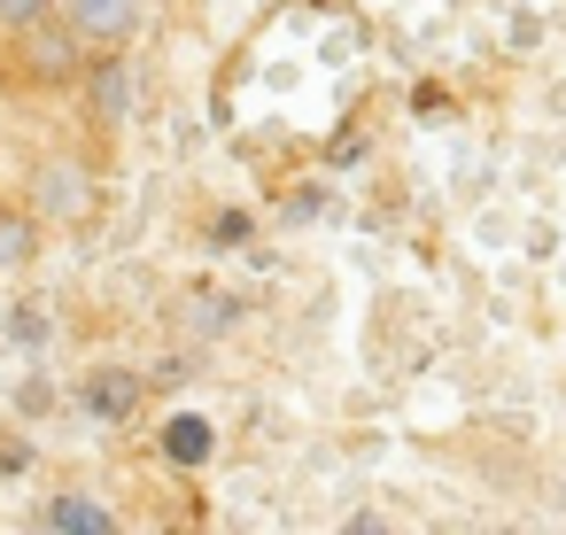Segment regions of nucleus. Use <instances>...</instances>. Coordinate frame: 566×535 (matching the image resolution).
<instances>
[{
  "label": "nucleus",
  "instance_id": "nucleus-1",
  "mask_svg": "<svg viewBox=\"0 0 566 535\" xmlns=\"http://www.w3.org/2000/svg\"><path fill=\"white\" fill-rule=\"evenodd\" d=\"M24 195H32L40 225H86V218H94V171H86L78 156H48V164H32Z\"/></svg>",
  "mask_w": 566,
  "mask_h": 535
},
{
  "label": "nucleus",
  "instance_id": "nucleus-2",
  "mask_svg": "<svg viewBox=\"0 0 566 535\" xmlns=\"http://www.w3.org/2000/svg\"><path fill=\"white\" fill-rule=\"evenodd\" d=\"M86 55H94V48H86L55 9H48L32 32H17V63H24L40 86H78V78H86Z\"/></svg>",
  "mask_w": 566,
  "mask_h": 535
},
{
  "label": "nucleus",
  "instance_id": "nucleus-3",
  "mask_svg": "<svg viewBox=\"0 0 566 535\" xmlns=\"http://www.w3.org/2000/svg\"><path fill=\"white\" fill-rule=\"evenodd\" d=\"M55 17L86 40V48H133L148 24V0H55Z\"/></svg>",
  "mask_w": 566,
  "mask_h": 535
},
{
  "label": "nucleus",
  "instance_id": "nucleus-4",
  "mask_svg": "<svg viewBox=\"0 0 566 535\" xmlns=\"http://www.w3.org/2000/svg\"><path fill=\"white\" fill-rule=\"evenodd\" d=\"M86 102H94V125L102 133H117L125 125V109H133V71H125V48H94V63H86Z\"/></svg>",
  "mask_w": 566,
  "mask_h": 535
},
{
  "label": "nucleus",
  "instance_id": "nucleus-5",
  "mask_svg": "<svg viewBox=\"0 0 566 535\" xmlns=\"http://www.w3.org/2000/svg\"><path fill=\"white\" fill-rule=\"evenodd\" d=\"M40 527H55V535H117V512H102L94 496H55L40 512Z\"/></svg>",
  "mask_w": 566,
  "mask_h": 535
},
{
  "label": "nucleus",
  "instance_id": "nucleus-6",
  "mask_svg": "<svg viewBox=\"0 0 566 535\" xmlns=\"http://www.w3.org/2000/svg\"><path fill=\"white\" fill-rule=\"evenodd\" d=\"M40 249V210L32 202H0V272H17Z\"/></svg>",
  "mask_w": 566,
  "mask_h": 535
},
{
  "label": "nucleus",
  "instance_id": "nucleus-7",
  "mask_svg": "<svg viewBox=\"0 0 566 535\" xmlns=\"http://www.w3.org/2000/svg\"><path fill=\"white\" fill-rule=\"evenodd\" d=\"M86 403H94V419H133L140 380H133V373H94V380H86Z\"/></svg>",
  "mask_w": 566,
  "mask_h": 535
},
{
  "label": "nucleus",
  "instance_id": "nucleus-8",
  "mask_svg": "<svg viewBox=\"0 0 566 535\" xmlns=\"http://www.w3.org/2000/svg\"><path fill=\"white\" fill-rule=\"evenodd\" d=\"M55 9V0H0V40H17V32H32L40 17Z\"/></svg>",
  "mask_w": 566,
  "mask_h": 535
}]
</instances>
